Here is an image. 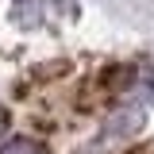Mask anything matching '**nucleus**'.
<instances>
[{
	"label": "nucleus",
	"mask_w": 154,
	"mask_h": 154,
	"mask_svg": "<svg viewBox=\"0 0 154 154\" xmlns=\"http://www.w3.org/2000/svg\"><path fill=\"white\" fill-rule=\"evenodd\" d=\"M0 154H50L38 139H31V135H16V139H8L4 146H0Z\"/></svg>",
	"instance_id": "1"
},
{
	"label": "nucleus",
	"mask_w": 154,
	"mask_h": 154,
	"mask_svg": "<svg viewBox=\"0 0 154 154\" xmlns=\"http://www.w3.org/2000/svg\"><path fill=\"white\" fill-rule=\"evenodd\" d=\"M146 89H150V96H154V73H150V77H146Z\"/></svg>",
	"instance_id": "2"
}]
</instances>
